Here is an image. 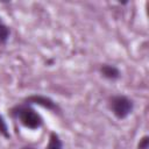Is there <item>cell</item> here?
Listing matches in <instances>:
<instances>
[{
	"label": "cell",
	"mask_w": 149,
	"mask_h": 149,
	"mask_svg": "<svg viewBox=\"0 0 149 149\" xmlns=\"http://www.w3.org/2000/svg\"><path fill=\"white\" fill-rule=\"evenodd\" d=\"M111 109L119 119L126 118L133 109V102L123 95H118L111 100Z\"/></svg>",
	"instance_id": "obj_1"
},
{
	"label": "cell",
	"mask_w": 149,
	"mask_h": 149,
	"mask_svg": "<svg viewBox=\"0 0 149 149\" xmlns=\"http://www.w3.org/2000/svg\"><path fill=\"white\" fill-rule=\"evenodd\" d=\"M17 116L20 118L21 122L28 127V128H31V129H35V128H38L42 123V119L41 116L34 112L31 108H27V107H21L17 112Z\"/></svg>",
	"instance_id": "obj_2"
},
{
	"label": "cell",
	"mask_w": 149,
	"mask_h": 149,
	"mask_svg": "<svg viewBox=\"0 0 149 149\" xmlns=\"http://www.w3.org/2000/svg\"><path fill=\"white\" fill-rule=\"evenodd\" d=\"M28 101L29 102H33V104H37V105H41L43 107H47L49 109H56L57 106L55 105V102L47 98V97H42V95H31L28 98Z\"/></svg>",
	"instance_id": "obj_3"
},
{
	"label": "cell",
	"mask_w": 149,
	"mask_h": 149,
	"mask_svg": "<svg viewBox=\"0 0 149 149\" xmlns=\"http://www.w3.org/2000/svg\"><path fill=\"white\" fill-rule=\"evenodd\" d=\"M101 72L105 77L111 78V79H114V78L119 77V70L114 66H111V65H104L101 68Z\"/></svg>",
	"instance_id": "obj_4"
},
{
	"label": "cell",
	"mask_w": 149,
	"mask_h": 149,
	"mask_svg": "<svg viewBox=\"0 0 149 149\" xmlns=\"http://www.w3.org/2000/svg\"><path fill=\"white\" fill-rule=\"evenodd\" d=\"M47 149H62V143H61V141L56 134H51L50 142H49Z\"/></svg>",
	"instance_id": "obj_5"
},
{
	"label": "cell",
	"mask_w": 149,
	"mask_h": 149,
	"mask_svg": "<svg viewBox=\"0 0 149 149\" xmlns=\"http://www.w3.org/2000/svg\"><path fill=\"white\" fill-rule=\"evenodd\" d=\"M8 35H9V30L8 28L0 22V43H3L6 42V40L8 38Z\"/></svg>",
	"instance_id": "obj_6"
},
{
	"label": "cell",
	"mask_w": 149,
	"mask_h": 149,
	"mask_svg": "<svg viewBox=\"0 0 149 149\" xmlns=\"http://www.w3.org/2000/svg\"><path fill=\"white\" fill-rule=\"evenodd\" d=\"M0 133L2 135H5V136H9L8 132H7V126H6V123H5V121H3V119L1 116H0Z\"/></svg>",
	"instance_id": "obj_7"
},
{
	"label": "cell",
	"mask_w": 149,
	"mask_h": 149,
	"mask_svg": "<svg viewBox=\"0 0 149 149\" xmlns=\"http://www.w3.org/2000/svg\"><path fill=\"white\" fill-rule=\"evenodd\" d=\"M147 147H148V137H143V140L139 144V148L140 149H147Z\"/></svg>",
	"instance_id": "obj_8"
},
{
	"label": "cell",
	"mask_w": 149,
	"mask_h": 149,
	"mask_svg": "<svg viewBox=\"0 0 149 149\" xmlns=\"http://www.w3.org/2000/svg\"><path fill=\"white\" fill-rule=\"evenodd\" d=\"M24 149H33V148H24Z\"/></svg>",
	"instance_id": "obj_9"
}]
</instances>
